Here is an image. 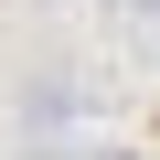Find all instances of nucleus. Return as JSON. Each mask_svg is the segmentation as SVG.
<instances>
[{
  "instance_id": "f257e3e1",
  "label": "nucleus",
  "mask_w": 160,
  "mask_h": 160,
  "mask_svg": "<svg viewBox=\"0 0 160 160\" xmlns=\"http://www.w3.org/2000/svg\"><path fill=\"white\" fill-rule=\"evenodd\" d=\"M64 118H75V86H64V75H32V86H22V128H32V139H53Z\"/></svg>"
},
{
  "instance_id": "7ed1b4c3",
  "label": "nucleus",
  "mask_w": 160,
  "mask_h": 160,
  "mask_svg": "<svg viewBox=\"0 0 160 160\" xmlns=\"http://www.w3.org/2000/svg\"><path fill=\"white\" fill-rule=\"evenodd\" d=\"M118 11H128V22H160V0H118Z\"/></svg>"
},
{
  "instance_id": "f03ea898",
  "label": "nucleus",
  "mask_w": 160,
  "mask_h": 160,
  "mask_svg": "<svg viewBox=\"0 0 160 160\" xmlns=\"http://www.w3.org/2000/svg\"><path fill=\"white\" fill-rule=\"evenodd\" d=\"M75 160H149V149H128V139H107V149H75Z\"/></svg>"
},
{
  "instance_id": "20e7f679",
  "label": "nucleus",
  "mask_w": 160,
  "mask_h": 160,
  "mask_svg": "<svg viewBox=\"0 0 160 160\" xmlns=\"http://www.w3.org/2000/svg\"><path fill=\"white\" fill-rule=\"evenodd\" d=\"M22 160H75V149H53V139H32V149H22Z\"/></svg>"
}]
</instances>
